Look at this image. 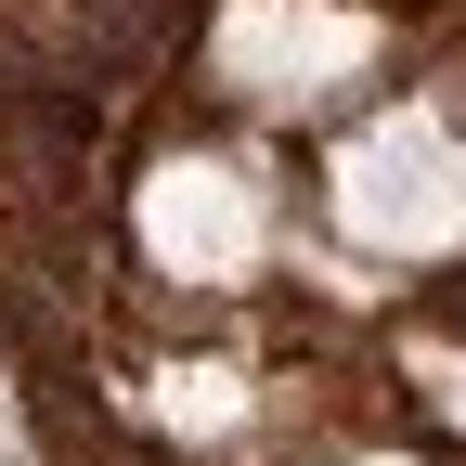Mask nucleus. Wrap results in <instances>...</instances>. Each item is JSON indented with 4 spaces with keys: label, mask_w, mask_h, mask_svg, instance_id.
Here are the masks:
<instances>
[{
    "label": "nucleus",
    "mask_w": 466,
    "mask_h": 466,
    "mask_svg": "<svg viewBox=\"0 0 466 466\" xmlns=\"http://www.w3.org/2000/svg\"><path fill=\"white\" fill-rule=\"evenodd\" d=\"M337 208L376 233V247H466V156L428 130V116H389V130L350 143Z\"/></svg>",
    "instance_id": "obj_1"
},
{
    "label": "nucleus",
    "mask_w": 466,
    "mask_h": 466,
    "mask_svg": "<svg viewBox=\"0 0 466 466\" xmlns=\"http://www.w3.org/2000/svg\"><path fill=\"white\" fill-rule=\"evenodd\" d=\"M324 66H363V26H337V14H247V39H233V78H259V91H299Z\"/></svg>",
    "instance_id": "obj_2"
}]
</instances>
